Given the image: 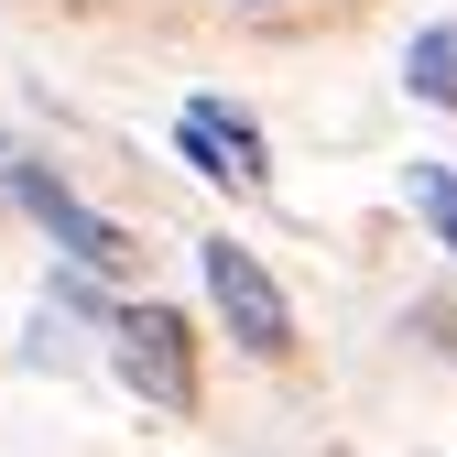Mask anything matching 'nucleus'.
Masks as SVG:
<instances>
[{"mask_svg":"<svg viewBox=\"0 0 457 457\" xmlns=\"http://www.w3.org/2000/svg\"><path fill=\"white\" fill-rule=\"evenodd\" d=\"M12 175H22V153H12V142H0V207H12Z\"/></svg>","mask_w":457,"mask_h":457,"instance_id":"0eeeda50","label":"nucleus"},{"mask_svg":"<svg viewBox=\"0 0 457 457\" xmlns=\"http://www.w3.org/2000/svg\"><path fill=\"white\" fill-rule=\"evenodd\" d=\"M175 153L196 163V175H218V186H272V153H262V131L240 120V109H228V98H196L186 109V120H175Z\"/></svg>","mask_w":457,"mask_h":457,"instance_id":"20e7f679","label":"nucleus"},{"mask_svg":"<svg viewBox=\"0 0 457 457\" xmlns=\"http://www.w3.org/2000/svg\"><path fill=\"white\" fill-rule=\"evenodd\" d=\"M251 12H272V0H251Z\"/></svg>","mask_w":457,"mask_h":457,"instance_id":"6e6552de","label":"nucleus"},{"mask_svg":"<svg viewBox=\"0 0 457 457\" xmlns=\"http://www.w3.org/2000/svg\"><path fill=\"white\" fill-rule=\"evenodd\" d=\"M207 305L228 316V337H240L251 360H283V349H295V305H283V283L240 240H207Z\"/></svg>","mask_w":457,"mask_h":457,"instance_id":"f257e3e1","label":"nucleus"},{"mask_svg":"<svg viewBox=\"0 0 457 457\" xmlns=\"http://www.w3.org/2000/svg\"><path fill=\"white\" fill-rule=\"evenodd\" d=\"M12 207H33V218L54 228V251H77V272H120V262H131V240H120L98 207H77V186L54 175V163H22V175H12Z\"/></svg>","mask_w":457,"mask_h":457,"instance_id":"7ed1b4c3","label":"nucleus"},{"mask_svg":"<svg viewBox=\"0 0 457 457\" xmlns=\"http://www.w3.org/2000/svg\"><path fill=\"white\" fill-rule=\"evenodd\" d=\"M403 87H414L425 109H457V22H425V33L403 44Z\"/></svg>","mask_w":457,"mask_h":457,"instance_id":"39448f33","label":"nucleus"},{"mask_svg":"<svg viewBox=\"0 0 457 457\" xmlns=\"http://www.w3.org/2000/svg\"><path fill=\"white\" fill-rule=\"evenodd\" d=\"M414 207L436 218V240L457 251V175H446V163H414Z\"/></svg>","mask_w":457,"mask_h":457,"instance_id":"423d86ee","label":"nucleus"},{"mask_svg":"<svg viewBox=\"0 0 457 457\" xmlns=\"http://www.w3.org/2000/svg\"><path fill=\"white\" fill-rule=\"evenodd\" d=\"M109 337H120V381L142 392V403H163V414H186L196 403V349H186V316L175 305H131V316H109Z\"/></svg>","mask_w":457,"mask_h":457,"instance_id":"f03ea898","label":"nucleus"}]
</instances>
